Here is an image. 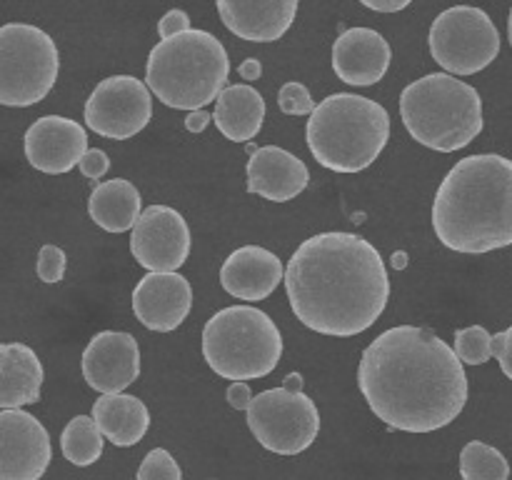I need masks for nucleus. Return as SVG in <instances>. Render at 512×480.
I'll list each match as a JSON object with an SVG mask.
<instances>
[{
    "mask_svg": "<svg viewBox=\"0 0 512 480\" xmlns=\"http://www.w3.org/2000/svg\"><path fill=\"white\" fill-rule=\"evenodd\" d=\"M393 60L388 40L373 28H350L333 43V70L343 83L368 88L385 78Z\"/></svg>",
    "mask_w": 512,
    "mask_h": 480,
    "instance_id": "nucleus-17",
    "label": "nucleus"
},
{
    "mask_svg": "<svg viewBox=\"0 0 512 480\" xmlns=\"http://www.w3.org/2000/svg\"><path fill=\"white\" fill-rule=\"evenodd\" d=\"M78 165H80V173H83L85 178L100 180L105 173H108L110 158H108V153H105V150L88 148V150H85L83 158H80Z\"/></svg>",
    "mask_w": 512,
    "mask_h": 480,
    "instance_id": "nucleus-31",
    "label": "nucleus"
},
{
    "mask_svg": "<svg viewBox=\"0 0 512 480\" xmlns=\"http://www.w3.org/2000/svg\"><path fill=\"white\" fill-rule=\"evenodd\" d=\"M510 348H512V330H503V333L493 335L490 340V358H495L503 368L505 378H512V368H510Z\"/></svg>",
    "mask_w": 512,
    "mask_h": 480,
    "instance_id": "nucleus-33",
    "label": "nucleus"
},
{
    "mask_svg": "<svg viewBox=\"0 0 512 480\" xmlns=\"http://www.w3.org/2000/svg\"><path fill=\"white\" fill-rule=\"evenodd\" d=\"M248 428L265 450L275 455L305 453L320 433V413L313 398L285 388L253 395L248 405Z\"/></svg>",
    "mask_w": 512,
    "mask_h": 480,
    "instance_id": "nucleus-10",
    "label": "nucleus"
},
{
    "mask_svg": "<svg viewBox=\"0 0 512 480\" xmlns=\"http://www.w3.org/2000/svg\"><path fill=\"white\" fill-rule=\"evenodd\" d=\"M433 230L455 253L483 255L512 243V163L480 153L458 160L433 200Z\"/></svg>",
    "mask_w": 512,
    "mask_h": 480,
    "instance_id": "nucleus-3",
    "label": "nucleus"
},
{
    "mask_svg": "<svg viewBox=\"0 0 512 480\" xmlns=\"http://www.w3.org/2000/svg\"><path fill=\"white\" fill-rule=\"evenodd\" d=\"M463 480H508L510 465L505 455L483 440H470L460 453Z\"/></svg>",
    "mask_w": 512,
    "mask_h": 480,
    "instance_id": "nucleus-26",
    "label": "nucleus"
},
{
    "mask_svg": "<svg viewBox=\"0 0 512 480\" xmlns=\"http://www.w3.org/2000/svg\"><path fill=\"white\" fill-rule=\"evenodd\" d=\"M358 385L378 420L403 433L445 428L468 403L463 363L438 333L418 325L380 333L363 350Z\"/></svg>",
    "mask_w": 512,
    "mask_h": 480,
    "instance_id": "nucleus-1",
    "label": "nucleus"
},
{
    "mask_svg": "<svg viewBox=\"0 0 512 480\" xmlns=\"http://www.w3.org/2000/svg\"><path fill=\"white\" fill-rule=\"evenodd\" d=\"M490 340L493 335L483 325H470L455 333V358L468 365H483L490 360Z\"/></svg>",
    "mask_w": 512,
    "mask_h": 480,
    "instance_id": "nucleus-27",
    "label": "nucleus"
},
{
    "mask_svg": "<svg viewBox=\"0 0 512 480\" xmlns=\"http://www.w3.org/2000/svg\"><path fill=\"white\" fill-rule=\"evenodd\" d=\"M153 120V95L133 75H113L95 85L85 103V125L110 140H128Z\"/></svg>",
    "mask_w": 512,
    "mask_h": 480,
    "instance_id": "nucleus-11",
    "label": "nucleus"
},
{
    "mask_svg": "<svg viewBox=\"0 0 512 480\" xmlns=\"http://www.w3.org/2000/svg\"><path fill=\"white\" fill-rule=\"evenodd\" d=\"M25 158L48 175L70 173L88 150V133L63 115H43L25 130Z\"/></svg>",
    "mask_w": 512,
    "mask_h": 480,
    "instance_id": "nucleus-15",
    "label": "nucleus"
},
{
    "mask_svg": "<svg viewBox=\"0 0 512 480\" xmlns=\"http://www.w3.org/2000/svg\"><path fill=\"white\" fill-rule=\"evenodd\" d=\"M400 118L420 145L455 153L483 130V100L465 80L430 73L400 93Z\"/></svg>",
    "mask_w": 512,
    "mask_h": 480,
    "instance_id": "nucleus-6",
    "label": "nucleus"
},
{
    "mask_svg": "<svg viewBox=\"0 0 512 480\" xmlns=\"http://www.w3.org/2000/svg\"><path fill=\"white\" fill-rule=\"evenodd\" d=\"M43 378V363L30 345L0 343V408L20 410L38 403Z\"/></svg>",
    "mask_w": 512,
    "mask_h": 480,
    "instance_id": "nucleus-21",
    "label": "nucleus"
},
{
    "mask_svg": "<svg viewBox=\"0 0 512 480\" xmlns=\"http://www.w3.org/2000/svg\"><path fill=\"white\" fill-rule=\"evenodd\" d=\"M363 5L368 10H375V13H398V10L408 8L405 0H400V3H373V0H363Z\"/></svg>",
    "mask_w": 512,
    "mask_h": 480,
    "instance_id": "nucleus-37",
    "label": "nucleus"
},
{
    "mask_svg": "<svg viewBox=\"0 0 512 480\" xmlns=\"http://www.w3.org/2000/svg\"><path fill=\"white\" fill-rule=\"evenodd\" d=\"M283 283L295 318L333 338L373 328L390 300L383 255L355 233H318L303 240L283 270Z\"/></svg>",
    "mask_w": 512,
    "mask_h": 480,
    "instance_id": "nucleus-2",
    "label": "nucleus"
},
{
    "mask_svg": "<svg viewBox=\"0 0 512 480\" xmlns=\"http://www.w3.org/2000/svg\"><path fill=\"white\" fill-rule=\"evenodd\" d=\"M395 265H398V268H405V255L403 253L395 255Z\"/></svg>",
    "mask_w": 512,
    "mask_h": 480,
    "instance_id": "nucleus-39",
    "label": "nucleus"
},
{
    "mask_svg": "<svg viewBox=\"0 0 512 480\" xmlns=\"http://www.w3.org/2000/svg\"><path fill=\"white\" fill-rule=\"evenodd\" d=\"M60 450L73 465H93L103 455V435L90 415H75L60 433Z\"/></svg>",
    "mask_w": 512,
    "mask_h": 480,
    "instance_id": "nucleus-25",
    "label": "nucleus"
},
{
    "mask_svg": "<svg viewBox=\"0 0 512 480\" xmlns=\"http://www.w3.org/2000/svg\"><path fill=\"white\" fill-rule=\"evenodd\" d=\"M210 123V113H205V110H193V113L185 118V128L190 130V133H203L205 128H208Z\"/></svg>",
    "mask_w": 512,
    "mask_h": 480,
    "instance_id": "nucleus-35",
    "label": "nucleus"
},
{
    "mask_svg": "<svg viewBox=\"0 0 512 480\" xmlns=\"http://www.w3.org/2000/svg\"><path fill=\"white\" fill-rule=\"evenodd\" d=\"M185 30H190V15L185 13V10H168V13L160 18L158 23V35L163 40L168 38H175V35L185 33Z\"/></svg>",
    "mask_w": 512,
    "mask_h": 480,
    "instance_id": "nucleus-32",
    "label": "nucleus"
},
{
    "mask_svg": "<svg viewBox=\"0 0 512 480\" xmlns=\"http://www.w3.org/2000/svg\"><path fill=\"white\" fill-rule=\"evenodd\" d=\"M430 53L448 75H473L498 58L500 33L485 10L455 5L433 20Z\"/></svg>",
    "mask_w": 512,
    "mask_h": 480,
    "instance_id": "nucleus-9",
    "label": "nucleus"
},
{
    "mask_svg": "<svg viewBox=\"0 0 512 480\" xmlns=\"http://www.w3.org/2000/svg\"><path fill=\"white\" fill-rule=\"evenodd\" d=\"M138 480H183V470L170 450L155 448L140 463Z\"/></svg>",
    "mask_w": 512,
    "mask_h": 480,
    "instance_id": "nucleus-28",
    "label": "nucleus"
},
{
    "mask_svg": "<svg viewBox=\"0 0 512 480\" xmlns=\"http://www.w3.org/2000/svg\"><path fill=\"white\" fill-rule=\"evenodd\" d=\"M278 105L285 115H310L315 100L303 83H285L278 93Z\"/></svg>",
    "mask_w": 512,
    "mask_h": 480,
    "instance_id": "nucleus-29",
    "label": "nucleus"
},
{
    "mask_svg": "<svg viewBox=\"0 0 512 480\" xmlns=\"http://www.w3.org/2000/svg\"><path fill=\"white\" fill-rule=\"evenodd\" d=\"M203 358L220 378L248 383L278 368L283 358V335L263 310L253 305H230L205 323Z\"/></svg>",
    "mask_w": 512,
    "mask_h": 480,
    "instance_id": "nucleus-7",
    "label": "nucleus"
},
{
    "mask_svg": "<svg viewBox=\"0 0 512 480\" xmlns=\"http://www.w3.org/2000/svg\"><path fill=\"white\" fill-rule=\"evenodd\" d=\"M140 375L138 340L120 330L93 335L83 350V378L103 395L123 393Z\"/></svg>",
    "mask_w": 512,
    "mask_h": 480,
    "instance_id": "nucleus-14",
    "label": "nucleus"
},
{
    "mask_svg": "<svg viewBox=\"0 0 512 480\" xmlns=\"http://www.w3.org/2000/svg\"><path fill=\"white\" fill-rule=\"evenodd\" d=\"M228 75L225 45L208 30L190 28L150 50L145 88L168 108L193 113L218 98Z\"/></svg>",
    "mask_w": 512,
    "mask_h": 480,
    "instance_id": "nucleus-4",
    "label": "nucleus"
},
{
    "mask_svg": "<svg viewBox=\"0 0 512 480\" xmlns=\"http://www.w3.org/2000/svg\"><path fill=\"white\" fill-rule=\"evenodd\" d=\"M250 400H253V393H250L248 383H230L228 403L233 405L235 410H248Z\"/></svg>",
    "mask_w": 512,
    "mask_h": 480,
    "instance_id": "nucleus-34",
    "label": "nucleus"
},
{
    "mask_svg": "<svg viewBox=\"0 0 512 480\" xmlns=\"http://www.w3.org/2000/svg\"><path fill=\"white\" fill-rule=\"evenodd\" d=\"M238 73H240V78H243V80H258L260 75H263V65H260V60L248 58V60H243V63H240Z\"/></svg>",
    "mask_w": 512,
    "mask_h": 480,
    "instance_id": "nucleus-36",
    "label": "nucleus"
},
{
    "mask_svg": "<svg viewBox=\"0 0 512 480\" xmlns=\"http://www.w3.org/2000/svg\"><path fill=\"white\" fill-rule=\"evenodd\" d=\"M93 423L100 435L118 448H130L145 438L150 428V410L140 398L128 393L100 395L93 405Z\"/></svg>",
    "mask_w": 512,
    "mask_h": 480,
    "instance_id": "nucleus-23",
    "label": "nucleus"
},
{
    "mask_svg": "<svg viewBox=\"0 0 512 480\" xmlns=\"http://www.w3.org/2000/svg\"><path fill=\"white\" fill-rule=\"evenodd\" d=\"M140 213H143V198H140V190L135 188L130 180H103V183L90 193V220H93L98 228L108 230V233H125V230H133Z\"/></svg>",
    "mask_w": 512,
    "mask_h": 480,
    "instance_id": "nucleus-24",
    "label": "nucleus"
},
{
    "mask_svg": "<svg viewBox=\"0 0 512 480\" xmlns=\"http://www.w3.org/2000/svg\"><path fill=\"white\" fill-rule=\"evenodd\" d=\"M220 20L240 40L250 43H273L280 40L298 15V0H270V3H240L218 0Z\"/></svg>",
    "mask_w": 512,
    "mask_h": 480,
    "instance_id": "nucleus-20",
    "label": "nucleus"
},
{
    "mask_svg": "<svg viewBox=\"0 0 512 480\" xmlns=\"http://www.w3.org/2000/svg\"><path fill=\"white\" fill-rule=\"evenodd\" d=\"M285 390H293V393H303V375L300 373H290L288 378H285Z\"/></svg>",
    "mask_w": 512,
    "mask_h": 480,
    "instance_id": "nucleus-38",
    "label": "nucleus"
},
{
    "mask_svg": "<svg viewBox=\"0 0 512 480\" xmlns=\"http://www.w3.org/2000/svg\"><path fill=\"white\" fill-rule=\"evenodd\" d=\"M53 460L45 425L20 410H0V480H40Z\"/></svg>",
    "mask_w": 512,
    "mask_h": 480,
    "instance_id": "nucleus-13",
    "label": "nucleus"
},
{
    "mask_svg": "<svg viewBox=\"0 0 512 480\" xmlns=\"http://www.w3.org/2000/svg\"><path fill=\"white\" fill-rule=\"evenodd\" d=\"M65 265H68V258H65V250L58 248V245H43L38 253V265H35V270H38V278L43 280V283H60L65 275Z\"/></svg>",
    "mask_w": 512,
    "mask_h": 480,
    "instance_id": "nucleus-30",
    "label": "nucleus"
},
{
    "mask_svg": "<svg viewBox=\"0 0 512 480\" xmlns=\"http://www.w3.org/2000/svg\"><path fill=\"white\" fill-rule=\"evenodd\" d=\"M220 133L233 143H248L260 133L265 120V100L253 85H225L215 98L213 118Z\"/></svg>",
    "mask_w": 512,
    "mask_h": 480,
    "instance_id": "nucleus-22",
    "label": "nucleus"
},
{
    "mask_svg": "<svg viewBox=\"0 0 512 480\" xmlns=\"http://www.w3.org/2000/svg\"><path fill=\"white\" fill-rule=\"evenodd\" d=\"M248 190L273 203L298 198L310 183L308 165L278 145H263L248 160Z\"/></svg>",
    "mask_w": 512,
    "mask_h": 480,
    "instance_id": "nucleus-19",
    "label": "nucleus"
},
{
    "mask_svg": "<svg viewBox=\"0 0 512 480\" xmlns=\"http://www.w3.org/2000/svg\"><path fill=\"white\" fill-rule=\"evenodd\" d=\"M193 245L188 220L170 205H150L135 220L130 253L148 273H178Z\"/></svg>",
    "mask_w": 512,
    "mask_h": 480,
    "instance_id": "nucleus-12",
    "label": "nucleus"
},
{
    "mask_svg": "<svg viewBox=\"0 0 512 480\" xmlns=\"http://www.w3.org/2000/svg\"><path fill=\"white\" fill-rule=\"evenodd\" d=\"M60 73V53L45 30L28 23L0 28V105L28 108L48 98Z\"/></svg>",
    "mask_w": 512,
    "mask_h": 480,
    "instance_id": "nucleus-8",
    "label": "nucleus"
},
{
    "mask_svg": "<svg viewBox=\"0 0 512 480\" xmlns=\"http://www.w3.org/2000/svg\"><path fill=\"white\" fill-rule=\"evenodd\" d=\"M283 260L263 245H243L225 258L220 285L238 300L258 303L283 283Z\"/></svg>",
    "mask_w": 512,
    "mask_h": 480,
    "instance_id": "nucleus-18",
    "label": "nucleus"
},
{
    "mask_svg": "<svg viewBox=\"0 0 512 480\" xmlns=\"http://www.w3.org/2000/svg\"><path fill=\"white\" fill-rule=\"evenodd\" d=\"M308 148L333 173L370 168L390 140V115L375 100L355 93H333L313 108L305 128Z\"/></svg>",
    "mask_w": 512,
    "mask_h": 480,
    "instance_id": "nucleus-5",
    "label": "nucleus"
},
{
    "mask_svg": "<svg viewBox=\"0 0 512 480\" xmlns=\"http://www.w3.org/2000/svg\"><path fill=\"white\" fill-rule=\"evenodd\" d=\"M193 308V288L180 273H148L133 290V313L155 333L180 328Z\"/></svg>",
    "mask_w": 512,
    "mask_h": 480,
    "instance_id": "nucleus-16",
    "label": "nucleus"
}]
</instances>
